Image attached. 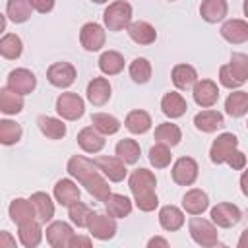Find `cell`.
Returning a JSON list of instances; mask_svg holds the SVG:
<instances>
[{"instance_id": "obj_1", "label": "cell", "mask_w": 248, "mask_h": 248, "mask_svg": "<svg viewBox=\"0 0 248 248\" xmlns=\"http://www.w3.org/2000/svg\"><path fill=\"white\" fill-rule=\"evenodd\" d=\"M66 170L72 178H76L81 186H85V190L97 200V202H105L112 192L108 186V178L99 170V167L95 165V161L83 157V155H72L68 159Z\"/></svg>"}, {"instance_id": "obj_2", "label": "cell", "mask_w": 248, "mask_h": 248, "mask_svg": "<svg viewBox=\"0 0 248 248\" xmlns=\"http://www.w3.org/2000/svg\"><path fill=\"white\" fill-rule=\"evenodd\" d=\"M130 192L134 194V203L140 211H153L159 205V198L155 194L157 178L149 169H136L128 178Z\"/></svg>"}, {"instance_id": "obj_3", "label": "cell", "mask_w": 248, "mask_h": 248, "mask_svg": "<svg viewBox=\"0 0 248 248\" xmlns=\"http://www.w3.org/2000/svg\"><path fill=\"white\" fill-rule=\"evenodd\" d=\"M188 231H190L192 240H194L198 246L213 248V246L219 244L217 225H215L213 221H209V219H203V217L194 215V217L188 221Z\"/></svg>"}, {"instance_id": "obj_4", "label": "cell", "mask_w": 248, "mask_h": 248, "mask_svg": "<svg viewBox=\"0 0 248 248\" xmlns=\"http://www.w3.org/2000/svg\"><path fill=\"white\" fill-rule=\"evenodd\" d=\"M103 23L108 31H124L132 23V6L126 0L110 2L103 12Z\"/></svg>"}, {"instance_id": "obj_5", "label": "cell", "mask_w": 248, "mask_h": 248, "mask_svg": "<svg viewBox=\"0 0 248 248\" xmlns=\"http://www.w3.org/2000/svg\"><path fill=\"white\" fill-rule=\"evenodd\" d=\"M56 112L64 118V120H78L83 116L85 112V103L83 99L78 95V93H72V91H66V93H60L58 99H56Z\"/></svg>"}, {"instance_id": "obj_6", "label": "cell", "mask_w": 248, "mask_h": 248, "mask_svg": "<svg viewBox=\"0 0 248 248\" xmlns=\"http://www.w3.org/2000/svg\"><path fill=\"white\" fill-rule=\"evenodd\" d=\"M105 41H107V33H105V27L101 23L87 21V23L81 25V29H79V43H81V46L87 52L101 50L105 46Z\"/></svg>"}, {"instance_id": "obj_7", "label": "cell", "mask_w": 248, "mask_h": 248, "mask_svg": "<svg viewBox=\"0 0 248 248\" xmlns=\"http://www.w3.org/2000/svg\"><path fill=\"white\" fill-rule=\"evenodd\" d=\"M238 147V138L231 132H225L221 136H217L209 147V159L213 165H223L227 163V159L231 157V153Z\"/></svg>"}, {"instance_id": "obj_8", "label": "cell", "mask_w": 248, "mask_h": 248, "mask_svg": "<svg viewBox=\"0 0 248 248\" xmlns=\"http://www.w3.org/2000/svg\"><path fill=\"white\" fill-rule=\"evenodd\" d=\"M198 170H200V167H198L196 159H192V157H178L172 163L170 176H172V180L178 186H192L198 180Z\"/></svg>"}, {"instance_id": "obj_9", "label": "cell", "mask_w": 248, "mask_h": 248, "mask_svg": "<svg viewBox=\"0 0 248 248\" xmlns=\"http://www.w3.org/2000/svg\"><path fill=\"white\" fill-rule=\"evenodd\" d=\"M76 78H78V72H76L74 64L64 62V60L50 64L48 70H46V79H48V83L54 85V87H58V89L70 87V85L76 81Z\"/></svg>"}, {"instance_id": "obj_10", "label": "cell", "mask_w": 248, "mask_h": 248, "mask_svg": "<svg viewBox=\"0 0 248 248\" xmlns=\"http://www.w3.org/2000/svg\"><path fill=\"white\" fill-rule=\"evenodd\" d=\"M209 217H211V221H213L217 227H221V229H231V227H234V225L242 219V211H240V207L234 205V203L221 202V203H217V205L211 207Z\"/></svg>"}, {"instance_id": "obj_11", "label": "cell", "mask_w": 248, "mask_h": 248, "mask_svg": "<svg viewBox=\"0 0 248 248\" xmlns=\"http://www.w3.org/2000/svg\"><path fill=\"white\" fill-rule=\"evenodd\" d=\"M116 221L114 217H110L108 213H97L93 211L91 213V219H89V225H87V231L93 238L97 240H110L114 234H116Z\"/></svg>"}, {"instance_id": "obj_12", "label": "cell", "mask_w": 248, "mask_h": 248, "mask_svg": "<svg viewBox=\"0 0 248 248\" xmlns=\"http://www.w3.org/2000/svg\"><path fill=\"white\" fill-rule=\"evenodd\" d=\"M6 87L12 89V91H16V93H19V95H29L37 87V78L27 68H16V70H12L8 74Z\"/></svg>"}, {"instance_id": "obj_13", "label": "cell", "mask_w": 248, "mask_h": 248, "mask_svg": "<svg viewBox=\"0 0 248 248\" xmlns=\"http://www.w3.org/2000/svg\"><path fill=\"white\" fill-rule=\"evenodd\" d=\"M95 165L99 167V170L110 180V182H122L128 174L126 170V163L118 157V155H99L93 159Z\"/></svg>"}, {"instance_id": "obj_14", "label": "cell", "mask_w": 248, "mask_h": 248, "mask_svg": "<svg viewBox=\"0 0 248 248\" xmlns=\"http://www.w3.org/2000/svg\"><path fill=\"white\" fill-rule=\"evenodd\" d=\"M74 234L72 225L66 221H50L46 227V242L52 248H70Z\"/></svg>"}, {"instance_id": "obj_15", "label": "cell", "mask_w": 248, "mask_h": 248, "mask_svg": "<svg viewBox=\"0 0 248 248\" xmlns=\"http://www.w3.org/2000/svg\"><path fill=\"white\" fill-rule=\"evenodd\" d=\"M192 95L198 107L211 108L219 99V87L213 79H198V83L192 87Z\"/></svg>"}, {"instance_id": "obj_16", "label": "cell", "mask_w": 248, "mask_h": 248, "mask_svg": "<svg viewBox=\"0 0 248 248\" xmlns=\"http://www.w3.org/2000/svg\"><path fill=\"white\" fill-rule=\"evenodd\" d=\"M85 95H87V101H89L93 107H103V105H107L108 99H110V95H112L110 81H108L107 78H93V79L87 83Z\"/></svg>"}, {"instance_id": "obj_17", "label": "cell", "mask_w": 248, "mask_h": 248, "mask_svg": "<svg viewBox=\"0 0 248 248\" xmlns=\"http://www.w3.org/2000/svg\"><path fill=\"white\" fill-rule=\"evenodd\" d=\"M221 37L231 45H242L248 41V21L246 19H227L221 25Z\"/></svg>"}, {"instance_id": "obj_18", "label": "cell", "mask_w": 248, "mask_h": 248, "mask_svg": "<svg viewBox=\"0 0 248 248\" xmlns=\"http://www.w3.org/2000/svg\"><path fill=\"white\" fill-rule=\"evenodd\" d=\"M128 37L136 43V45H153L157 41V31L155 27L149 23V21H143V19H138V21H132L128 25Z\"/></svg>"}, {"instance_id": "obj_19", "label": "cell", "mask_w": 248, "mask_h": 248, "mask_svg": "<svg viewBox=\"0 0 248 248\" xmlns=\"http://www.w3.org/2000/svg\"><path fill=\"white\" fill-rule=\"evenodd\" d=\"M78 145L85 153H99L105 147V136L95 126H85L78 132Z\"/></svg>"}, {"instance_id": "obj_20", "label": "cell", "mask_w": 248, "mask_h": 248, "mask_svg": "<svg viewBox=\"0 0 248 248\" xmlns=\"http://www.w3.org/2000/svg\"><path fill=\"white\" fill-rule=\"evenodd\" d=\"M194 126H196V130H200L203 134H213L215 130L225 126V116L219 110L205 108L194 116Z\"/></svg>"}, {"instance_id": "obj_21", "label": "cell", "mask_w": 248, "mask_h": 248, "mask_svg": "<svg viewBox=\"0 0 248 248\" xmlns=\"http://www.w3.org/2000/svg\"><path fill=\"white\" fill-rule=\"evenodd\" d=\"M52 194H54V200H56L62 207H68V205H72L74 202L79 200V194H81V192H79L78 184H76L72 178H60V180L54 184Z\"/></svg>"}, {"instance_id": "obj_22", "label": "cell", "mask_w": 248, "mask_h": 248, "mask_svg": "<svg viewBox=\"0 0 248 248\" xmlns=\"http://www.w3.org/2000/svg\"><path fill=\"white\" fill-rule=\"evenodd\" d=\"M8 215L10 219L16 223V225H23L27 221H33L37 219V211L31 203V200H25V198H16L12 200L10 207H8Z\"/></svg>"}, {"instance_id": "obj_23", "label": "cell", "mask_w": 248, "mask_h": 248, "mask_svg": "<svg viewBox=\"0 0 248 248\" xmlns=\"http://www.w3.org/2000/svg\"><path fill=\"white\" fill-rule=\"evenodd\" d=\"M182 207L186 213L190 215H202L207 207H209V198L203 190L200 188H190L184 196H182Z\"/></svg>"}, {"instance_id": "obj_24", "label": "cell", "mask_w": 248, "mask_h": 248, "mask_svg": "<svg viewBox=\"0 0 248 248\" xmlns=\"http://www.w3.org/2000/svg\"><path fill=\"white\" fill-rule=\"evenodd\" d=\"M41 225L43 223L39 219L17 225V236H19V242L25 248H37L41 244V240H43V227Z\"/></svg>"}, {"instance_id": "obj_25", "label": "cell", "mask_w": 248, "mask_h": 248, "mask_svg": "<svg viewBox=\"0 0 248 248\" xmlns=\"http://www.w3.org/2000/svg\"><path fill=\"white\" fill-rule=\"evenodd\" d=\"M161 110H163V114L167 118H180L188 110V103H186V99L180 93L169 91L161 99Z\"/></svg>"}, {"instance_id": "obj_26", "label": "cell", "mask_w": 248, "mask_h": 248, "mask_svg": "<svg viewBox=\"0 0 248 248\" xmlns=\"http://www.w3.org/2000/svg\"><path fill=\"white\" fill-rule=\"evenodd\" d=\"M170 78H172L174 87L180 89V91L192 89L198 83V72L190 64H176L172 68V72H170Z\"/></svg>"}, {"instance_id": "obj_27", "label": "cell", "mask_w": 248, "mask_h": 248, "mask_svg": "<svg viewBox=\"0 0 248 248\" xmlns=\"http://www.w3.org/2000/svg\"><path fill=\"white\" fill-rule=\"evenodd\" d=\"M227 12H229L227 0H202V4H200V16L207 23L223 21Z\"/></svg>"}, {"instance_id": "obj_28", "label": "cell", "mask_w": 248, "mask_h": 248, "mask_svg": "<svg viewBox=\"0 0 248 248\" xmlns=\"http://www.w3.org/2000/svg\"><path fill=\"white\" fill-rule=\"evenodd\" d=\"M103 203L107 213L114 219H124L132 213V200L126 198L124 194H110Z\"/></svg>"}, {"instance_id": "obj_29", "label": "cell", "mask_w": 248, "mask_h": 248, "mask_svg": "<svg viewBox=\"0 0 248 248\" xmlns=\"http://www.w3.org/2000/svg\"><path fill=\"white\" fill-rule=\"evenodd\" d=\"M29 200H31L35 211H37V219L43 225L52 221V217H54V202L50 200V196L46 192H35V194H31Z\"/></svg>"}, {"instance_id": "obj_30", "label": "cell", "mask_w": 248, "mask_h": 248, "mask_svg": "<svg viewBox=\"0 0 248 248\" xmlns=\"http://www.w3.org/2000/svg\"><path fill=\"white\" fill-rule=\"evenodd\" d=\"M159 225L169 231V232H174L178 231L182 225H184V213L182 209H178L176 205H163L159 209Z\"/></svg>"}, {"instance_id": "obj_31", "label": "cell", "mask_w": 248, "mask_h": 248, "mask_svg": "<svg viewBox=\"0 0 248 248\" xmlns=\"http://www.w3.org/2000/svg\"><path fill=\"white\" fill-rule=\"evenodd\" d=\"M151 124H153V122H151L149 112H145V110H141V108L130 110V112L126 114V118H124V126H126V130L132 132V134H138V136L149 132Z\"/></svg>"}, {"instance_id": "obj_32", "label": "cell", "mask_w": 248, "mask_h": 248, "mask_svg": "<svg viewBox=\"0 0 248 248\" xmlns=\"http://www.w3.org/2000/svg\"><path fill=\"white\" fill-rule=\"evenodd\" d=\"M37 126H39L41 134L46 136L48 140H62V138L66 136V124H64L60 118L41 114V116L37 118Z\"/></svg>"}, {"instance_id": "obj_33", "label": "cell", "mask_w": 248, "mask_h": 248, "mask_svg": "<svg viewBox=\"0 0 248 248\" xmlns=\"http://www.w3.org/2000/svg\"><path fill=\"white\" fill-rule=\"evenodd\" d=\"M225 112L232 118H240L248 112V91H232L225 99Z\"/></svg>"}, {"instance_id": "obj_34", "label": "cell", "mask_w": 248, "mask_h": 248, "mask_svg": "<svg viewBox=\"0 0 248 248\" xmlns=\"http://www.w3.org/2000/svg\"><path fill=\"white\" fill-rule=\"evenodd\" d=\"M99 70L105 76H116L124 70V56L118 50H105L99 56Z\"/></svg>"}, {"instance_id": "obj_35", "label": "cell", "mask_w": 248, "mask_h": 248, "mask_svg": "<svg viewBox=\"0 0 248 248\" xmlns=\"http://www.w3.org/2000/svg\"><path fill=\"white\" fill-rule=\"evenodd\" d=\"M33 6L29 0H8L6 2V17L14 23H25L31 17Z\"/></svg>"}, {"instance_id": "obj_36", "label": "cell", "mask_w": 248, "mask_h": 248, "mask_svg": "<svg viewBox=\"0 0 248 248\" xmlns=\"http://www.w3.org/2000/svg\"><path fill=\"white\" fill-rule=\"evenodd\" d=\"M114 155H118L126 165H136L140 161V155H141V149H140V143L132 138H124L116 143L114 147Z\"/></svg>"}, {"instance_id": "obj_37", "label": "cell", "mask_w": 248, "mask_h": 248, "mask_svg": "<svg viewBox=\"0 0 248 248\" xmlns=\"http://www.w3.org/2000/svg\"><path fill=\"white\" fill-rule=\"evenodd\" d=\"M23 95L8 89V87H2L0 89V110L4 114H19L23 110Z\"/></svg>"}, {"instance_id": "obj_38", "label": "cell", "mask_w": 248, "mask_h": 248, "mask_svg": "<svg viewBox=\"0 0 248 248\" xmlns=\"http://www.w3.org/2000/svg\"><path fill=\"white\" fill-rule=\"evenodd\" d=\"M180 140H182V132L172 122H163L155 128V141L157 143H165L169 147H174L180 143Z\"/></svg>"}, {"instance_id": "obj_39", "label": "cell", "mask_w": 248, "mask_h": 248, "mask_svg": "<svg viewBox=\"0 0 248 248\" xmlns=\"http://www.w3.org/2000/svg\"><path fill=\"white\" fill-rule=\"evenodd\" d=\"M23 52V43L19 39V35L16 33H6L0 39V54L6 60H17Z\"/></svg>"}, {"instance_id": "obj_40", "label": "cell", "mask_w": 248, "mask_h": 248, "mask_svg": "<svg viewBox=\"0 0 248 248\" xmlns=\"http://www.w3.org/2000/svg\"><path fill=\"white\" fill-rule=\"evenodd\" d=\"M128 72H130V78H132L134 83L143 85V83H147V81L151 79V72H153V68H151V62H149L147 58L140 56V58H134V60L130 62Z\"/></svg>"}, {"instance_id": "obj_41", "label": "cell", "mask_w": 248, "mask_h": 248, "mask_svg": "<svg viewBox=\"0 0 248 248\" xmlns=\"http://www.w3.org/2000/svg\"><path fill=\"white\" fill-rule=\"evenodd\" d=\"M91 124L103 134V136H112L120 130V120L108 112H95L91 114Z\"/></svg>"}, {"instance_id": "obj_42", "label": "cell", "mask_w": 248, "mask_h": 248, "mask_svg": "<svg viewBox=\"0 0 248 248\" xmlns=\"http://www.w3.org/2000/svg\"><path fill=\"white\" fill-rule=\"evenodd\" d=\"M91 207L87 205V203H83V202H74L72 205H68V217H70V221L78 227V229H87V225H89V219H91Z\"/></svg>"}, {"instance_id": "obj_43", "label": "cell", "mask_w": 248, "mask_h": 248, "mask_svg": "<svg viewBox=\"0 0 248 248\" xmlns=\"http://www.w3.org/2000/svg\"><path fill=\"white\" fill-rule=\"evenodd\" d=\"M21 136H23V130L17 122L8 120V118L0 120V143L2 145H14L21 140Z\"/></svg>"}, {"instance_id": "obj_44", "label": "cell", "mask_w": 248, "mask_h": 248, "mask_svg": "<svg viewBox=\"0 0 248 248\" xmlns=\"http://www.w3.org/2000/svg\"><path fill=\"white\" fill-rule=\"evenodd\" d=\"M227 66H229L231 74L234 76V79L240 85L248 79V54H244V52H232Z\"/></svg>"}, {"instance_id": "obj_45", "label": "cell", "mask_w": 248, "mask_h": 248, "mask_svg": "<svg viewBox=\"0 0 248 248\" xmlns=\"http://www.w3.org/2000/svg\"><path fill=\"white\" fill-rule=\"evenodd\" d=\"M147 157H149V163H151L155 169H167V167L170 165V159H172L170 147L165 145V143H155V145H151Z\"/></svg>"}, {"instance_id": "obj_46", "label": "cell", "mask_w": 248, "mask_h": 248, "mask_svg": "<svg viewBox=\"0 0 248 248\" xmlns=\"http://www.w3.org/2000/svg\"><path fill=\"white\" fill-rule=\"evenodd\" d=\"M219 83H221L223 87H227V89H236V87H240V83L234 79V76L231 74V70H229L227 64H223V66L219 68Z\"/></svg>"}, {"instance_id": "obj_47", "label": "cell", "mask_w": 248, "mask_h": 248, "mask_svg": "<svg viewBox=\"0 0 248 248\" xmlns=\"http://www.w3.org/2000/svg\"><path fill=\"white\" fill-rule=\"evenodd\" d=\"M227 165H229L232 170H242V169L246 167V155H244L242 151L234 149V151L231 153V157L227 159Z\"/></svg>"}, {"instance_id": "obj_48", "label": "cell", "mask_w": 248, "mask_h": 248, "mask_svg": "<svg viewBox=\"0 0 248 248\" xmlns=\"http://www.w3.org/2000/svg\"><path fill=\"white\" fill-rule=\"evenodd\" d=\"M33 10L39 12V14H48L52 8H54V0H29Z\"/></svg>"}, {"instance_id": "obj_49", "label": "cell", "mask_w": 248, "mask_h": 248, "mask_svg": "<svg viewBox=\"0 0 248 248\" xmlns=\"http://www.w3.org/2000/svg\"><path fill=\"white\" fill-rule=\"evenodd\" d=\"M16 246V238H12V234L8 231L0 232V248H14Z\"/></svg>"}, {"instance_id": "obj_50", "label": "cell", "mask_w": 248, "mask_h": 248, "mask_svg": "<svg viewBox=\"0 0 248 248\" xmlns=\"http://www.w3.org/2000/svg\"><path fill=\"white\" fill-rule=\"evenodd\" d=\"M76 246H85V248H89V246H91V238L74 234V238H72V242H70V248H76Z\"/></svg>"}, {"instance_id": "obj_51", "label": "cell", "mask_w": 248, "mask_h": 248, "mask_svg": "<svg viewBox=\"0 0 248 248\" xmlns=\"http://www.w3.org/2000/svg\"><path fill=\"white\" fill-rule=\"evenodd\" d=\"M147 246H149V248H153V246L169 248V240H167V238H163V236H153V238H149V240H147Z\"/></svg>"}, {"instance_id": "obj_52", "label": "cell", "mask_w": 248, "mask_h": 248, "mask_svg": "<svg viewBox=\"0 0 248 248\" xmlns=\"http://www.w3.org/2000/svg\"><path fill=\"white\" fill-rule=\"evenodd\" d=\"M240 190L248 198V169H242V174H240Z\"/></svg>"}, {"instance_id": "obj_53", "label": "cell", "mask_w": 248, "mask_h": 248, "mask_svg": "<svg viewBox=\"0 0 248 248\" xmlns=\"http://www.w3.org/2000/svg\"><path fill=\"white\" fill-rule=\"evenodd\" d=\"M236 246L238 248H248V227L240 232V236H238V242H236Z\"/></svg>"}, {"instance_id": "obj_54", "label": "cell", "mask_w": 248, "mask_h": 248, "mask_svg": "<svg viewBox=\"0 0 248 248\" xmlns=\"http://www.w3.org/2000/svg\"><path fill=\"white\" fill-rule=\"evenodd\" d=\"M242 10H244V16H246V19H248V0H244V4H242Z\"/></svg>"}, {"instance_id": "obj_55", "label": "cell", "mask_w": 248, "mask_h": 248, "mask_svg": "<svg viewBox=\"0 0 248 248\" xmlns=\"http://www.w3.org/2000/svg\"><path fill=\"white\" fill-rule=\"evenodd\" d=\"M91 2H95V4H105V2H108V0H91Z\"/></svg>"}, {"instance_id": "obj_56", "label": "cell", "mask_w": 248, "mask_h": 248, "mask_svg": "<svg viewBox=\"0 0 248 248\" xmlns=\"http://www.w3.org/2000/svg\"><path fill=\"white\" fill-rule=\"evenodd\" d=\"M246 221H248V211H246Z\"/></svg>"}, {"instance_id": "obj_57", "label": "cell", "mask_w": 248, "mask_h": 248, "mask_svg": "<svg viewBox=\"0 0 248 248\" xmlns=\"http://www.w3.org/2000/svg\"><path fill=\"white\" fill-rule=\"evenodd\" d=\"M169 2H174V0H169Z\"/></svg>"}, {"instance_id": "obj_58", "label": "cell", "mask_w": 248, "mask_h": 248, "mask_svg": "<svg viewBox=\"0 0 248 248\" xmlns=\"http://www.w3.org/2000/svg\"><path fill=\"white\" fill-rule=\"evenodd\" d=\"M246 126H248V122H246Z\"/></svg>"}]
</instances>
